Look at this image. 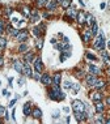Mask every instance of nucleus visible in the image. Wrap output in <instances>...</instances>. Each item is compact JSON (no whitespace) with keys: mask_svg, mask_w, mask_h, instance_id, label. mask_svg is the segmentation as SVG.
Listing matches in <instances>:
<instances>
[{"mask_svg":"<svg viewBox=\"0 0 110 124\" xmlns=\"http://www.w3.org/2000/svg\"><path fill=\"white\" fill-rule=\"evenodd\" d=\"M56 3H58L56 0H49V1L46 3V8L49 10H54L56 8Z\"/></svg>","mask_w":110,"mask_h":124,"instance_id":"8","label":"nucleus"},{"mask_svg":"<svg viewBox=\"0 0 110 124\" xmlns=\"http://www.w3.org/2000/svg\"><path fill=\"white\" fill-rule=\"evenodd\" d=\"M87 57L91 59V60H96V56H94V55H92L91 52H87Z\"/></svg>","mask_w":110,"mask_h":124,"instance_id":"36","label":"nucleus"},{"mask_svg":"<svg viewBox=\"0 0 110 124\" xmlns=\"http://www.w3.org/2000/svg\"><path fill=\"white\" fill-rule=\"evenodd\" d=\"M102 59H104V62H105V64L110 67V59H109V55H108V52L104 51V50H102Z\"/></svg>","mask_w":110,"mask_h":124,"instance_id":"18","label":"nucleus"},{"mask_svg":"<svg viewBox=\"0 0 110 124\" xmlns=\"http://www.w3.org/2000/svg\"><path fill=\"white\" fill-rule=\"evenodd\" d=\"M108 47L110 48V41H109V42H108Z\"/></svg>","mask_w":110,"mask_h":124,"instance_id":"52","label":"nucleus"},{"mask_svg":"<svg viewBox=\"0 0 110 124\" xmlns=\"http://www.w3.org/2000/svg\"><path fill=\"white\" fill-rule=\"evenodd\" d=\"M32 60H33V54H32V52H28V54L25 55V62H26V63H30Z\"/></svg>","mask_w":110,"mask_h":124,"instance_id":"27","label":"nucleus"},{"mask_svg":"<svg viewBox=\"0 0 110 124\" xmlns=\"http://www.w3.org/2000/svg\"><path fill=\"white\" fill-rule=\"evenodd\" d=\"M85 17H87V15L84 12H77L76 18H77V22L79 24H84V22H85Z\"/></svg>","mask_w":110,"mask_h":124,"instance_id":"9","label":"nucleus"},{"mask_svg":"<svg viewBox=\"0 0 110 124\" xmlns=\"http://www.w3.org/2000/svg\"><path fill=\"white\" fill-rule=\"evenodd\" d=\"M104 86H105V81H97L94 84V88H97V89H102Z\"/></svg>","mask_w":110,"mask_h":124,"instance_id":"28","label":"nucleus"},{"mask_svg":"<svg viewBox=\"0 0 110 124\" xmlns=\"http://www.w3.org/2000/svg\"><path fill=\"white\" fill-rule=\"evenodd\" d=\"M64 42H66V43H68V42H69V39H68L67 37H64Z\"/></svg>","mask_w":110,"mask_h":124,"instance_id":"49","label":"nucleus"},{"mask_svg":"<svg viewBox=\"0 0 110 124\" xmlns=\"http://www.w3.org/2000/svg\"><path fill=\"white\" fill-rule=\"evenodd\" d=\"M106 102H108V104H110V98H108V101H106Z\"/></svg>","mask_w":110,"mask_h":124,"instance_id":"51","label":"nucleus"},{"mask_svg":"<svg viewBox=\"0 0 110 124\" xmlns=\"http://www.w3.org/2000/svg\"><path fill=\"white\" fill-rule=\"evenodd\" d=\"M37 47H38L39 50H41L42 47H43V39H42V38L38 41V43H37Z\"/></svg>","mask_w":110,"mask_h":124,"instance_id":"34","label":"nucleus"},{"mask_svg":"<svg viewBox=\"0 0 110 124\" xmlns=\"http://www.w3.org/2000/svg\"><path fill=\"white\" fill-rule=\"evenodd\" d=\"M41 81H42V84H45V85H50L52 82V78H51V76H50L49 73H45V74H42Z\"/></svg>","mask_w":110,"mask_h":124,"instance_id":"5","label":"nucleus"},{"mask_svg":"<svg viewBox=\"0 0 110 124\" xmlns=\"http://www.w3.org/2000/svg\"><path fill=\"white\" fill-rule=\"evenodd\" d=\"M64 45L66 43H58V45H55V47L59 50V51H63V48H64Z\"/></svg>","mask_w":110,"mask_h":124,"instance_id":"32","label":"nucleus"},{"mask_svg":"<svg viewBox=\"0 0 110 124\" xmlns=\"http://www.w3.org/2000/svg\"><path fill=\"white\" fill-rule=\"evenodd\" d=\"M3 94H4L5 97H9V93H8L7 90H3Z\"/></svg>","mask_w":110,"mask_h":124,"instance_id":"42","label":"nucleus"},{"mask_svg":"<svg viewBox=\"0 0 110 124\" xmlns=\"http://www.w3.org/2000/svg\"><path fill=\"white\" fill-rule=\"evenodd\" d=\"M92 31L91 30H85V31L83 33V39H84V42H89L91 41V38H92Z\"/></svg>","mask_w":110,"mask_h":124,"instance_id":"12","label":"nucleus"},{"mask_svg":"<svg viewBox=\"0 0 110 124\" xmlns=\"http://www.w3.org/2000/svg\"><path fill=\"white\" fill-rule=\"evenodd\" d=\"M63 86L66 88V89H71V86H72V85H71V82L66 81V82H64V85H63Z\"/></svg>","mask_w":110,"mask_h":124,"instance_id":"37","label":"nucleus"},{"mask_svg":"<svg viewBox=\"0 0 110 124\" xmlns=\"http://www.w3.org/2000/svg\"><path fill=\"white\" fill-rule=\"evenodd\" d=\"M30 18H32V21H34V22H35V21H38L39 20L38 12H37V10H33V12H32V17H30Z\"/></svg>","mask_w":110,"mask_h":124,"instance_id":"24","label":"nucleus"},{"mask_svg":"<svg viewBox=\"0 0 110 124\" xmlns=\"http://www.w3.org/2000/svg\"><path fill=\"white\" fill-rule=\"evenodd\" d=\"M34 68H35L37 72H41L42 71V60L39 59V57H37L34 60Z\"/></svg>","mask_w":110,"mask_h":124,"instance_id":"11","label":"nucleus"},{"mask_svg":"<svg viewBox=\"0 0 110 124\" xmlns=\"http://www.w3.org/2000/svg\"><path fill=\"white\" fill-rule=\"evenodd\" d=\"M49 97L51 99H54V101H62V99H64V93H62V90L59 89V85H54L52 86V89L49 92Z\"/></svg>","mask_w":110,"mask_h":124,"instance_id":"1","label":"nucleus"},{"mask_svg":"<svg viewBox=\"0 0 110 124\" xmlns=\"http://www.w3.org/2000/svg\"><path fill=\"white\" fill-rule=\"evenodd\" d=\"M52 118H55V119H56V118H59V112L55 111V112H54V116H52Z\"/></svg>","mask_w":110,"mask_h":124,"instance_id":"43","label":"nucleus"},{"mask_svg":"<svg viewBox=\"0 0 110 124\" xmlns=\"http://www.w3.org/2000/svg\"><path fill=\"white\" fill-rule=\"evenodd\" d=\"M89 71H91V73H93V74H100V72H101V71L98 69L97 67H94L93 64L89 65Z\"/></svg>","mask_w":110,"mask_h":124,"instance_id":"21","label":"nucleus"},{"mask_svg":"<svg viewBox=\"0 0 110 124\" xmlns=\"http://www.w3.org/2000/svg\"><path fill=\"white\" fill-rule=\"evenodd\" d=\"M3 31H4V22L0 21V34H3Z\"/></svg>","mask_w":110,"mask_h":124,"instance_id":"38","label":"nucleus"},{"mask_svg":"<svg viewBox=\"0 0 110 124\" xmlns=\"http://www.w3.org/2000/svg\"><path fill=\"white\" fill-rule=\"evenodd\" d=\"M49 0H37V7H46V3Z\"/></svg>","mask_w":110,"mask_h":124,"instance_id":"29","label":"nucleus"},{"mask_svg":"<svg viewBox=\"0 0 110 124\" xmlns=\"http://www.w3.org/2000/svg\"><path fill=\"white\" fill-rule=\"evenodd\" d=\"M18 84H20V85H22V84H24V80H22V78H21V80H18Z\"/></svg>","mask_w":110,"mask_h":124,"instance_id":"50","label":"nucleus"},{"mask_svg":"<svg viewBox=\"0 0 110 124\" xmlns=\"http://www.w3.org/2000/svg\"><path fill=\"white\" fill-rule=\"evenodd\" d=\"M63 110H64V112H69V108H68V107H64Z\"/></svg>","mask_w":110,"mask_h":124,"instance_id":"48","label":"nucleus"},{"mask_svg":"<svg viewBox=\"0 0 110 124\" xmlns=\"http://www.w3.org/2000/svg\"><path fill=\"white\" fill-rule=\"evenodd\" d=\"M51 43H52V45H56V39H55V38H52V39H51Z\"/></svg>","mask_w":110,"mask_h":124,"instance_id":"47","label":"nucleus"},{"mask_svg":"<svg viewBox=\"0 0 110 124\" xmlns=\"http://www.w3.org/2000/svg\"><path fill=\"white\" fill-rule=\"evenodd\" d=\"M60 5H62V8H64V9H68V8L71 7V0H62Z\"/></svg>","mask_w":110,"mask_h":124,"instance_id":"19","label":"nucleus"},{"mask_svg":"<svg viewBox=\"0 0 110 124\" xmlns=\"http://www.w3.org/2000/svg\"><path fill=\"white\" fill-rule=\"evenodd\" d=\"M83 72H81V71H76V76H77V77H83Z\"/></svg>","mask_w":110,"mask_h":124,"instance_id":"40","label":"nucleus"},{"mask_svg":"<svg viewBox=\"0 0 110 124\" xmlns=\"http://www.w3.org/2000/svg\"><path fill=\"white\" fill-rule=\"evenodd\" d=\"M105 7H106V4H105V3H101V4H100V8H101V9H104Z\"/></svg>","mask_w":110,"mask_h":124,"instance_id":"44","label":"nucleus"},{"mask_svg":"<svg viewBox=\"0 0 110 124\" xmlns=\"http://www.w3.org/2000/svg\"><path fill=\"white\" fill-rule=\"evenodd\" d=\"M97 30H98V26H97V24H93L92 25V30H91V31H92V34H97Z\"/></svg>","mask_w":110,"mask_h":124,"instance_id":"31","label":"nucleus"},{"mask_svg":"<svg viewBox=\"0 0 110 124\" xmlns=\"http://www.w3.org/2000/svg\"><path fill=\"white\" fill-rule=\"evenodd\" d=\"M13 67H15V69L17 71L18 73H24V64H21L20 62H15Z\"/></svg>","mask_w":110,"mask_h":124,"instance_id":"14","label":"nucleus"},{"mask_svg":"<svg viewBox=\"0 0 110 124\" xmlns=\"http://www.w3.org/2000/svg\"><path fill=\"white\" fill-rule=\"evenodd\" d=\"M34 78H35V80H41V76H39V72H37V73L34 74Z\"/></svg>","mask_w":110,"mask_h":124,"instance_id":"41","label":"nucleus"},{"mask_svg":"<svg viewBox=\"0 0 110 124\" xmlns=\"http://www.w3.org/2000/svg\"><path fill=\"white\" fill-rule=\"evenodd\" d=\"M75 116H76V120H77V122H84V120L87 119V114H85V111L75 112Z\"/></svg>","mask_w":110,"mask_h":124,"instance_id":"6","label":"nucleus"},{"mask_svg":"<svg viewBox=\"0 0 110 124\" xmlns=\"http://www.w3.org/2000/svg\"><path fill=\"white\" fill-rule=\"evenodd\" d=\"M32 115H33V118H35V119H41V116H42V111L39 108H34L32 111Z\"/></svg>","mask_w":110,"mask_h":124,"instance_id":"17","label":"nucleus"},{"mask_svg":"<svg viewBox=\"0 0 110 124\" xmlns=\"http://www.w3.org/2000/svg\"><path fill=\"white\" fill-rule=\"evenodd\" d=\"M24 73L26 74L28 77H32L33 73H32V68L29 67V63H25L24 64Z\"/></svg>","mask_w":110,"mask_h":124,"instance_id":"13","label":"nucleus"},{"mask_svg":"<svg viewBox=\"0 0 110 124\" xmlns=\"http://www.w3.org/2000/svg\"><path fill=\"white\" fill-rule=\"evenodd\" d=\"M16 101H17V99H13V101H11V103H9V106H13V104L16 103Z\"/></svg>","mask_w":110,"mask_h":124,"instance_id":"45","label":"nucleus"},{"mask_svg":"<svg viewBox=\"0 0 110 124\" xmlns=\"http://www.w3.org/2000/svg\"><path fill=\"white\" fill-rule=\"evenodd\" d=\"M85 22L88 24V25H93V24H94V18H93V16H92V15H87V17H85Z\"/></svg>","mask_w":110,"mask_h":124,"instance_id":"23","label":"nucleus"},{"mask_svg":"<svg viewBox=\"0 0 110 124\" xmlns=\"http://www.w3.org/2000/svg\"><path fill=\"white\" fill-rule=\"evenodd\" d=\"M104 47H105V35L101 31V34L97 37V39H96V42H94V48L96 50H104Z\"/></svg>","mask_w":110,"mask_h":124,"instance_id":"2","label":"nucleus"},{"mask_svg":"<svg viewBox=\"0 0 110 124\" xmlns=\"http://www.w3.org/2000/svg\"><path fill=\"white\" fill-rule=\"evenodd\" d=\"M71 88H73V93H76L79 89H80V85H77V84H73Z\"/></svg>","mask_w":110,"mask_h":124,"instance_id":"35","label":"nucleus"},{"mask_svg":"<svg viewBox=\"0 0 110 124\" xmlns=\"http://www.w3.org/2000/svg\"><path fill=\"white\" fill-rule=\"evenodd\" d=\"M5 114V108H4V106H0V116L1 115H4Z\"/></svg>","mask_w":110,"mask_h":124,"instance_id":"39","label":"nucleus"},{"mask_svg":"<svg viewBox=\"0 0 110 124\" xmlns=\"http://www.w3.org/2000/svg\"><path fill=\"white\" fill-rule=\"evenodd\" d=\"M52 84H54V85H59V84H60V73H55V74H54Z\"/></svg>","mask_w":110,"mask_h":124,"instance_id":"20","label":"nucleus"},{"mask_svg":"<svg viewBox=\"0 0 110 124\" xmlns=\"http://www.w3.org/2000/svg\"><path fill=\"white\" fill-rule=\"evenodd\" d=\"M8 31H11V34L13 35V37H17V34H18V30H16V29H13L12 26H8Z\"/></svg>","mask_w":110,"mask_h":124,"instance_id":"25","label":"nucleus"},{"mask_svg":"<svg viewBox=\"0 0 110 124\" xmlns=\"http://www.w3.org/2000/svg\"><path fill=\"white\" fill-rule=\"evenodd\" d=\"M101 99H102V94H101L100 92H96V93H93L92 94V101L93 102H101Z\"/></svg>","mask_w":110,"mask_h":124,"instance_id":"10","label":"nucleus"},{"mask_svg":"<svg viewBox=\"0 0 110 124\" xmlns=\"http://www.w3.org/2000/svg\"><path fill=\"white\" fill-rule=\"evenodd\" d=\"M56 1H59V3H60V1H62V0H56Z\"/></svg>","mask_w":110,"mask_h":124,"instance_id":"53","label":"nucleus"},{"mask_svg":"<svg viewBox=\"0 0 110 124\" xmlns=\"http://www.w3.org/2000/svg\"><path fill=\"white\" fill-rule=\"evenodd\" d=\"M5 46H7V39L0 37V48H4Z\"/></svg>","mask_w":110,"mask_h":124,"instance_id":"30","label":"nucleus"},{"mask_svg":"<svg viewBox=\"0 0 110 124\" xmlns=\"http://www.w3.org/2000/svg\"><path fill=\"white\" fill-rule=\"evenodd\" d=\"M26 50H28V46L24 43V45H21V46H20L18 51H20V52H24V51H26Z\"/></svg>","mask_w":110,"mask_h":124,"instance_id":"33","label":"nucleus"},{"mask_svg":"<svg viewBox=\"0 0 110 124\" xmlns=\"http://www.w3.org/2000/svg\"><path fill=\"white\" fill-rule=\"evenodd\" d=\"M24 114L26 115V116H29V115L32 114V104L30 103H25L24 104Z\"/></svg>","mask_w":110,"mask_h":124,"instance_id":"16","label":"nucleus"},{"mask_svg":"<svg viewBox=\"0 0 110 124\" xmlns=\"http://www.w3.org/2000/svg\"><path fill=\"white\" fill-rule=\"evenodd\" d=\"M33 34H34L35 35V37H41V34H42V33H41V27H34V29H33Z\"/></svg>","mask_w":110,"mask_h":124,"instance_id":"26","label":"nucleus"},{"mask_svg":"<svg viewBox=\"0 0 110 124\" xmlns=\"http://www.w3.org/2000/svg\"><path fill=\"white\" fill-rule=\"evenodd\" d=\"M3 64H4V60H3V57L1 56H0V67H1V65Z\"/></svg>","mask_w":110,"mask_h":124,"instance_id":"46","label":"nucleus"},{"mask_svg":"<svg viewBox=\"0 0 110 124\" xmlns=\"http://www.w3.org/2000/svg\"><path fill=\"white\" fill-rule=\"evenodd\" d=\"M17 41L18 42H24V41L28 39V30H21V31L17 34Z\"/></svg>","mask_w":110,"mask_h":124,"instance_id":"4","label":"nucleus"},{"mask_svg":"<svg viewBox=\"0 0 110 124\" xmlns=\"http://www.w3.org/2000/svg\"><path fill=\"white\" fill-rule=\"evenodd\" d=\"M72 110L75 112H81V111H85V106H84V103L81 101L75 99V101L72 102Z\"/></svg>","mask_w":110,"mask_h":124,"instance_id":"3","label":"nucleus"},{"mask_svg":"<svg viewBox=\"0 0 110 124\" xmlns=\"http://www.w3.org/2000/svg\"><path fill=\"white\" fill-rule=\"evenodd\" d=\"M109 74H110V69H109Z\"/></svg>","mask_w":110,"mask_h":124,"instance_id":"54","label":"nucleus"},{"mask_svg":"<svg viewBox=\"0 0 110 124\" xmlns=\"http://www.w3.org/2000/svg\"><path fill=\"white\" fill-rule=\"evenodd\" d=\"M67 15H68L71 18H76V16H77V10H76L73 7H71V8H68V10H67Z\"/></svg>","mask_w":110,"mask_h":124,"instance_id":"15","label":"nucleus"},{"mask_svg":"<svg viewBox=\"0 0 110 124\" xmlns=\"http://www.w3.org/2000/svg\"><path fill=\"white\" fill-rule=\"evenodd\" d=\"M87 82H88L89 86H94V84L97 82V78H96L94 74H89V76H87Z\"/></svg>","mask_w":110,"mask_h":124,"instance_id":"7","label":"nucleus"},{"mask_svg":"<svg viewBox=\"0 0 110 124\" xmlns=\"http://www.w3.org/2000/svg\"><path fill=\"white\" fill-rule=\"evenodd\" d=\"M104 110H105L104 104L100 103V102H97V104H96V111H97L98 114H101V112H104Z\"/></svg>","mask_w":110,"mask_h":124,"instance_id":"22","label":"nucleus"}]
</instances>
